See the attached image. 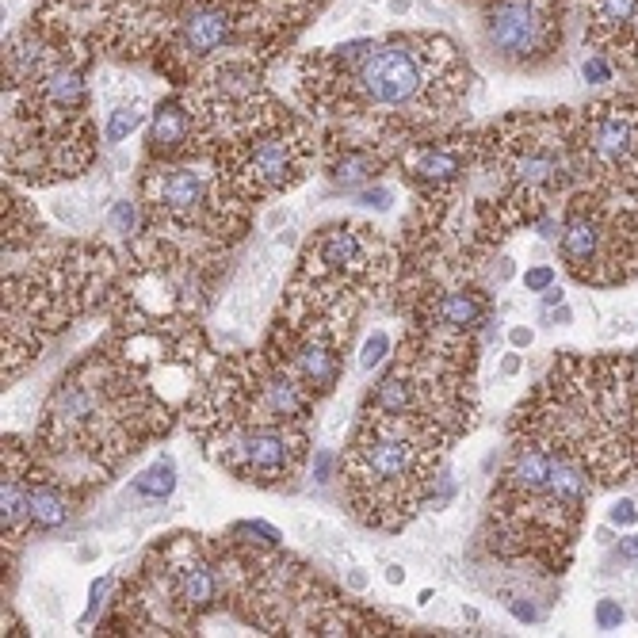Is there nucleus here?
Listing matches in <instances>:
<instances>
[{
	"instance_id": "obj_1",
	"label": "nucleus",
	"mask_w": 638,
	"mask_h": 638,
	"mask_svg": "<svg viewBox=\"0 0 638 638\" xmlns=\"http://www.w3.org/2000/svg\"><path fill=\"white\" fill-rule=\"evenodd\" d=\"M298 100L341 134L402 153L459 123L470 92L463 50L440 31L348 39L298 62Z\"/></svg>"
},
{
	"instance_id": "obj_2",
	"label": "nucleus",
	"mask_w": 638,
	"mask_h": 638,
	"mask_svg": "<svg viewBox=\"0 0 638 638\" xmlns=\"http://www.w3.org/2000/svg\"><path fill=\"white\" fill-rule=\"evenodd\" d=\"M169 425L172 409L161 390L104 344L50 390L35 444L43 447V463L58 478H65L69 467H81L88 482H104L107 470L130 459L146 440L169 432Z\"/></svg>"
},
{
	"instance_id": "obj_3",
	"label": "nucleus",
	"mask_w": 638,
	"mask_h": 638,
	"mask_svg": "<svg viewBox=\"0 0 638 638\" xmlns=\"http://www.w3.org/2000/svg\"><path fill=\"white\" fill-rule=\"evenodd\" d=\"M447 436L402 417L360 409L341 459L348 501L367 528L398 532L428 509L436 478L444 470Z\"/></svg>"
},
{
	"instance_id": "obj_4",
	"label": "nucleus",
	"mask_w": 638,
	"mask_h": 638,
	"mask_svg": "<svg viewBox=\"0 0 638 638\" xmlns=\"http://www.w3.org/2000/svg\"><path fill=\"white\" fill-rule=\"evenodd\" d=\"M115 256L107 245H65L23 272L4 268V383L43 352L58 333L107 295Z\"/></svg>"
},
{
	"instance_id": "obj_5",
	"label": "nucleus",
	"mask_w": 638,
	"mask_h": 638,
	"mask_svg": "<svg viewBox=\"0 0 638 638\" xmlns=\"http://www.w3.org/2000/svg\"><path fill=\"white\" fill-rule=\"evenodd\" d=\"M226 596V547H211L203 535H169L146 554L104 627H123V635H188Z\"/></svg>"
},
{
	"instance_id": "obj_6",
	"label": "nucleus",
	"mask_w": 638,
	"mask_h": 638,
	"mask_svg": "<svg viewBox=\"0 0 638 638\" xmlns=\"http://www.w3.org/2000/svg\"><path fill=\"white\" fill-rule=\"evenodd\" d=\"M558 260L581 283L616 287L638 276V207H623L612 184L577 188L558 211Z\"/></svg>"
},
{
	"instance_id": "obj_7",
	"label": "nucleus",
	"mask_w": 638,
	"mask_h": 638,
	"mask_svg": "<svg viewBox=\"0 0 638 638\" xmlns=\"http://www.w3.org/2000/svg\"><path fill=\"white\" fill-rule=\"evenodd\" d=\"M398 268H402L398 249L386 241L383 230L341 218V222L314 230V237L302 245L298 272L291 279L302 287L325 291V295L363 302V298L390 291Z\"/></svg>"
},
{
	"instance_id": "obj_8",
	"label": "nucleus",
	"mask_w": 638,
	"mask_h": 638,
	"mask_svg": "<svg viewBox=\"0 0 638 638\" xmlns=\"http://www.w3.org/2000/svg\"><path fill=\"white\" fill-rule=\"evenodd\" d=\"M318 153L321 142L314 138V130L287 111L276 123H264L226 142L222 149H214L211 161L245 203H260L268 195L298 188L314 172Z\"/></svg>"
},
{
	"instance_id": "obj_9",
	"label": "nucleus",
	"mask_w": 638,
	"mask_h": 638,
	"mask_svg": "<svg viewBox=\"0 0 638 638\" xmlns=\"http://www.w3.org/2000/svg\"><path fill=\"white\" fill-rule=\"evenodd\" d=\"M478 35L505 69H539L562 46V0H478Z\"/></svg>"
},
{
	"instance_id": "obj_10",
	"label": "nucleus",
	"mask_w": 638,
	"mask_h": 638,
	"mask_svg": "<svg viewBox=\"0 0 638 638\" xmlns=\"http://www.w3.org/2000/svg\"><path fill=\"white\" fill-rule=\"evenodd\" d=\"M222 470H230L237 482H249L260 490L283 486L302 474L310 459V425H249L234 428L203 444Z\"/></svg>"
},
{
	"instance_id": "obj_11",
	"label": "nucleus",
	"mask_w": 638,
	"mask_h": 638,
	"mask_svg": "<svg viewBox=\"0 0 638 638\" xmlns=\"http://www.w3.org/2000/svg\"><path fill=\"white\" fill-rule=\"evenodd\" d=\"M577 142L593 184H631L638 176V104L608 100L577 111Z\"/></svg>"
},
{
	"instance_id": "obj_12",
	"label": "nucleus",
	"mask_w": 638,
	"mask_h": 638,
	"mask_svg": "<svg viewBox=\"0 0 638 638\" xmlns=\"http://www.w3.org/2000/svg\"><path fill=\"white\" fill-rule=\"evenodd\" d=\"M474 157H478V130H459V134H432V138L409 142L394 165L402 169V180L428 195L459 184L474 165Z\"/></svg>"
},
{
	"instance_id": "obj_13",
	"label": "nucleus",
	"mask_w": 638,
	"mask_h": 638,
	"mask_svg": "<svg viewBox=\"0 0 638 638\" xmlns=\"http://www.w3.org/2000/svg\"><path fill=\"white\" fill-rule=\"evenodd\" d=\"M321 157H325V180L344 195H356L363 188H371L390 165L394 153L375 142H363L341 130H325L321 138Z\"/></svg>"
},
{
	"instance_id": "obj_14",
	"label": "nucleus",
	"mask_w": 638,
	"mask_h": 638,
	"mask_svg": "<svg viewBox=\"0 0 638 638\" xmlns=\"http://www.w3.org/2000/svg\"><path fill=\"white\" fill-rule=\"evenodd\" d=\"M146 153L149 161H188V157L199 161V138H195V115L188 96L172 92L169 100H161L153 107Z\"/></svg>"
},
{
	"instance_id": "obj_15",
	"label": "nucleus",
	"mask_w": 638,
	"mask_h": 638,
	"mask_svg": "<svg viewBox=\"0 0 638 638\" xmlns=\"http://www.w3.org/2000/svg\"><path fill=\"white\" fill-rule=\"evenodd\" d=\"M27 474H31V447H23L16 436H4V486H0V532H4V543H23V535L31 532Z\"/></svg>"
},
{
	"instance_id": "obj_16",
	"label": "nucleus",
	"mask_w": 638,
	"mask_h": 638,
	"mask_svg": "<svg viewBox=\"0 0 638 638\" xmlns=\"http://www.w3.org/2000/svg\"><path fill=\"white\" fill-rule=\"evenodd\" d=\"M176 482H180V474H176L172 455H161V459H153L142 474H134V478H130L127 493L142 497V501H149V505H161V501H169L172 493H176Z\"/></svg>"
},
{
	"instance_id": "obj_17",
	"label": "nucleus",
	"mask_w": 638,
	"mask_h": 638,
	"mask_svg": "<svg viewBox=\"0 0 638 638\" xmlns=\"http://www.w3.org/2000/svg\"><path fill=\"white\" fill-rule=\"evenodd\" d=\"M146 119H149V104L142 96L123 100V104H111L104 119V142L107 146H123L134 130L146 127Z\"/></svg>"
},
{
	"instance_id": "obj_18",
	"label": "nucleus",
	"mask_w": 638,
	"mask_h": 638,
	"mask_svg": "<svg viewBox=\"0 0 638 638\" xmlns=\"http://www.w3.org/2000/svg\"><path fill=\"white\" fill-rule=\"evenodd\" d=\"M142 218H146V211H142V199L134 203V199H115L111 203V211H107V226L115 230V234H138L142 230Z\"/></svg>"
},
{
	"instance_id": "obj_19",
	"label": "nucleus",
	"mask_w": 638,
	"mask_h": 638,
	"mask_svg": "<svg viewBox=\"0 0 638 638\" xmlns=\"http://www.w3.org/2000/svg\"><path fill=\"white\" fill-rule=\"evenodd\" d=\"M390 360V333L386 329H375V333H367V341L360 348V371H375V367H383Z\"/></svg>"
},
{
	"instance_id": "obj_20",
	"label": "nucleus",
	"mask_w": 638,
	"mask_h": 638,
	"mask_svg": "<svg viewBox=\"0 0 638 638\" xmlns=\"http://www.w3.org/2000/svg\"><path fill=\"white\" fill-rule=\"evenodd\" d=\"M623 619H627V612H623V604H619L616 596H600L593 608V623L600 627V631H619L623 627Z\"/></svg>"
},
{
	"instance_id": "obj_21",
	"label": "nucleus",
	"mask_w": 638,
	"mask_h": 638,
	"mask_svg": "<svg viewBox=\"0 0 638 638\" xmlns=\"http://www.w3.org/2000/svg\"><path fill=\"white\" fill-rule=\"evenodd\" d=\"M581 77H585L589 85H608V81H616V62L596 50V54H589V58L581 62Z\"/></svg>"
},
{
	"instance_id": "obj_22",
	"label": "nucleus",
	"mask_w": 638,
	"mask_h": 638,
	"mask_svg": "<svg viewBox=\"0 0 638 638\" xmlns=\"http://www.w3.org/2000/svg\"><path fill=\"white\" fill-rule=\"evenodd\" d=\"M230 532L241 535V539H253V543H264V547H279L283 543V532L272 528V524H264V520H245V524H234Z\"/></svg>"
},
{
	"instance_id": "obj_23",
	"label": "nucleus",
	"mask_w": 638,
	"mask_h": 638,
	"mask_svg": "<svg viewBox=\"0 0 638 638\" xmlns=\"http://www.w3.org/2000/svg\"><path fill=\"white\" fill-rule=\"evenodd\" d=\"M608 524L612 528H619V532H631L638 524V501H631V497H619L616 505L608 509Z\"/></svg>"
},
{
	"instance_id": "obj_24",
	"label": "nucleus",
	"mask_w": 638,
	"mask_h": 638,
	"mask_svg": "<svg viewBox=\"0 0 638 638\" xmlns=\"http://www.w3.org/2000/svg\"><path fill=\"white\" fill-rule=\"evenodd\" d=\"M558 283V272H554V264H535V268H528L524 272V291L528 295H543L547 287H554Z\"/></svg>"
},
{
	"instance_id": "obj_25",
	"label": "nucleus",
	"mask_w": 638,
	"mask_h": 638,
	"mask_svg": "<svg viewBox=\"0 0 638 638\" xmlns=\"http://www.w3.org/2000/svg\"><path fill=\"white\" fill-rule=\"evenodd\" d=\"M356 203H360V207H375V211H390L394 192H390V188H383V184H371V188L356 192Z\"/></svg>"
},
{
	"instance_id": "obj_26",
	"label": "nucleus",
	"mask_w": 638,
	"mask_h": 638,
	"mask_svg": "<svg viewBox=\"0 0 638 638\" xmlns=\"http://www.w3.org/2000/svg\"><path fill=\"white\" fill-rule=\"evenodd\" d=\"M333 467H337V455H333V447H318V451H314V467H310L314 482H318V486H325V482L333 478Z\"/></svg>"
},
{
	"instance_id": "obj_27",
	"label": "nucleus",
	"mask_w": 638,
	"mask_h": 638,
	"mask_svg": "<svg viewBox=\"0 0 638 638\" xmlns=\"http://www.w3.org/2000/svg\"><path fill=\"white\" fill-rule=\"evenodd\" d=\"M509 612L520 619V623H539V619H543V608L535 604L532 596H512V600H509Z\"/></svg>"
},
{
	"instance_id": "obj_28",
	"label": "nucleus",
	"mask_w": 638,
	"mask_h": 638,
	"mask_svg": "<svg viewBox=\"0 0 638 638\" xmlns=\"http://www.w3.org/2000/svg\"><path fill=\"white\" fill-rule=\"evenodd\" d=\"M616 558L619 562H627V566H638V532H631L627 539H619Z\"/></svg>"
},
{
	"instance_id": "obj_29",
	"label": "nucleus",
	"mask_w": 638,
	"mask_h": 638,
	"mask_svg": "<svg viewBox=\"0 0 638 638\" xmlns=\"http://www.w3.org/2000/svg\"><path fill=\"white\" fill-rule=\"evenodd\" d=\"M509 344L512 348H532V341H535V333H532V325H509Z\"/></svg>"
},
{
	"instance_id": "obj_30",
	"label": "nucleus",
	"mask_w": 638,
	"mask_h": 638,
	"mask_svg": "<svg viewBox=\"0 0 638 638\" xmlns=\"http://www.w3.org/2000/svg\"><path fill=\"white\" fill-rule=\"evenodd\" d=\"M497 371H501V379H516V375L524 371V356H520V348H516V352H509L505 360L497 363Z\"/></svg>"
},
{
	"instance_id": "obj_31",
	"label": "nucleus",
	"mask_w": 638,
	"mask_h": 638,
	"mask_svg": "<svg viewBox=\"0 0 638 638\" xmlns=\"http://www.w3.org/2000/svg\"><path fill=\"white\" fill-rule=\"evenodd\" d=\"M543 321H551V325H574V310H570L566 302H558L551 310H543Z\"/></svg>"
},
{
	"instance_id": "obj_32",
	"label": "nucleus",
	"mask_w": 638,
	"mask_h": 638,
	"mask_svg": "<svg viewBox=\"0 0 638 638\" xmlns=\"http://www.w3.org/2000/svg\"><path fill=\"white\" fill-rule=\"evenodd\" d=\"M344 589L363 593V589H367V574H363V570H348V574H344Z\"/></svg>"
},
{
	"instance_id": "obj_33",
	"label": "nucleus",
	"mask_w": 638,
	"mask_h": 638,
	"mask_svg": "<svg viewBox=\"0 0 638 638\" xmlns=\"http://www.w3.org/2000/svg\"><path fill=\"white\" fill-rule=\"evenodd\" d=\"M512 276H516L512 260H509V256H501V260H497V268H493V279H497V283H509Z\"/></svg>"
},
{
	"instance_id": "obj_34",
	"label": "nucleus",
	"mask_w": 638,
	"mask_h": 638,
	"mask_svg": "<svg viewBox=\"0 0 638 638\" xmlns=\"http://www.w3.org/2000/svg\"><path fill=\"white\" fill-rule=\"evenodd\" d=\"M558 302H566V295H562V287L554 283V287L543 291V310H551V306H558Z\"/></svg>"
},
{
	"instance_id": "obj_35",
	"label": "nucleus",
	"mask_w": 638,
	"mask_h": 638,
	"mask_svg": "<svg viewBox=\"0 0 638 638\" xmlns=\"http://www.w3.org/2000/svg\"><path fill=\"white\" fill-rule=\"evenodd\" d=\"M386 585H405V566H386Z\"/></svg>"
},
{
	"instance_id": "obj_36",
	"label": "nucleus",
	"mask_w": 638,
	"mask_h": 638,
	"mask_svg": "<svg viewBox=\"0 0 638 638\" xmlns=\"http://www.w3.org/2000/svg\"><path fill=\"white\" fill-rule=\"evenodd\" d=\"M386 8H390V16H409V8H413V0H390Z\"/></svg>"
},
{
	"instance_id": "obj_37",
	"label": "nucleus",
	"mask_w": 638,
	"mask_h": 638,
	"mask_svg": "<svg viewBox=\"0 0 638 638\" xmlns=\"http://www.w3.org/2000/svg\"><path fill=\"white\" fill-rule=\"evenodd\" d=\"M612 539H616V535H612V524H608V528H600V532H596V543H604V547H608V543H612Z\"/></svg>"
},
{
	"instance_id": "obj_38",
	"label": "nucleus",
	"mask_w": 638,
	"mask_h": 638,
	"mask_svg": "<svg viewBox=\"0 0 638 638\" xmlns=\"http://www.w3.org/2000/svg\"><path fill=\"white\" fill-rule=\"evenodd\" d=\"M455 4H478V0H455Z\"/></svg>"
}]
</instances>
